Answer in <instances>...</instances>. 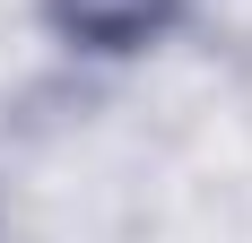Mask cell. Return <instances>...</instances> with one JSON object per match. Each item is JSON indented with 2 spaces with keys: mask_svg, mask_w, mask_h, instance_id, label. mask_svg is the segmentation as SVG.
Segmentation results:
<instances>
[{
  "mask_svg": "<svg viewBox=\"0 0 252 243\" xmlns=\"http://www.w3.org/2000/svg\"><path fill=\"white\" fill-rule=\"evenodd\" d=\"M183 18V0H52V26L87 52H139Z\"/></svg>",
  "mask_w": 252,
  "mask_h": 243,
  "instance_id": "6da1fadb",
  "label": "cell"
}]
</instances>
